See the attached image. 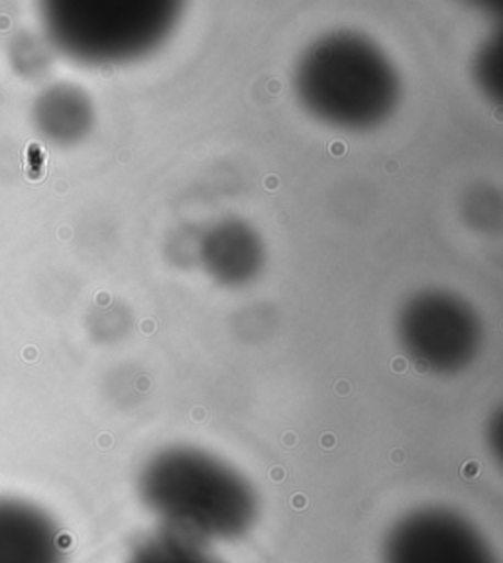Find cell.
<instances>
[{"label":"cell","instance_id":"cell-1","mask_svg":"<svg viewBox=\"0 0 503 563\" xmlns=\"http://www.w3.org/2000/svg\"><path fill=\"white\" fill-rule=\"evenodd\" d=\"M138 493L164 530L205 545L243 538L258 517L250 483L203 451H161L142 470Z\"/></svg>","mask_w":503,"mask_h":563},{"label":"cell","instance_id":"cell-2","mask_svg":"<svg viewBox=\"0 0 503 563\" xmlns=\"http://www.w3.org/2000/svg\"><path fill=\"white\" fill-rule=\"evenodd\" d=\"M383 563H498L492 545L468 518L450 508L411 510L392 526Z\"/></svg>","mask_w":503,"mask_h":563},{"label":"cell","instance_id":"cell-3","mask_svg":"<svg viewBox=\"0 0 503 563\" xmlns=\"http://www.w3.org/2000/svg\"><path fill=\"white\" fill-rule=\"evenodd\" d=\"M0 563H66V536L44 508L0 497Z\"/></svg>","mask_w":503,"mask_h":563},{"label":"cell","instance_id":"cell-4","mask_svg":"<svg viewBox=\"0 0 503 563\" xmlns=\"http://www.w3.org/2000/svg\"><path fill=\"white\" fill-rule=\"evenodd\" d=\"M83 121V101L69 87H49L37 97L34 122L54 142L71 141Z\"/></svg>","mask_w":503,"mask_h":563},{"label":"cell","instance_id":"cell-5","mask_svg":"<svg viewBox=\"0 0 503 563\" xmlns=\"http://www.w3.org/2000/svg\"><path fill=\"white\" fill-rule=\"evenodd\" d=\"M126 563H221L206 550L205 544L186 536L159 530L132 550Z\"/></svg>","mask_w":503,"mask_h":563}]
</instances>
